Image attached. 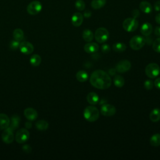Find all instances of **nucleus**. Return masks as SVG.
Here are the masks:
<instances>
[{
	"instance_id": "c9c22d12",
	"label": "nucleus",
	"mask_w": 160,
	"mask_h": 160,
	"mask_svg": "<svg viewBox=\"0 0 160 160\" xmlns=\"http://www.w3.org/2000/svg\"><path fill=\"white\" fill-rule=\"evenodd\" d=\"M22 149L24 152H25L26 153H29L30 152H31L32 148L29 144H24V145L22 146Z\"/></svg>"
},
{
	"instance_id": "393cba45",
	"label": "nucleus",
	"mask_w": 160,
	"mask_h": 160,
	"mask_svg": "<svg viewBox=\"0 0 160 160\" xmlns=\"http://www.w3.org/2000/svg\"><path fill=\"white\" fill-rule=\"evenodd\" d=\"M82 36V38L84 39V40L88 42H91V41L94 38L93 32L90 29H86L83 31Z\"/></svg>"
},
{
	"instance_id": "412c9836",
	"label": "nucleus",
	"mask_w": 160,
	"mask_h": 160,
	"mask_svg": "<svg viewBox=\"0 0 160 160\" xmlns=\"http://www.w3.org/2000/svg\"><path fill=\"white\" fill-rule=\"evenodd\" d=\"M35 126L38 131H44L48 129L49 127V123L44 119H41L36 122Z\"/></svg>"
},
{
	"instance_id": "a878e982",
	"label": "nucleus",
	"mask_w": 160,
	"mask_h": 160,
	"mask_svg": "<svg viewBox=\"0 0 160 160\" xmlns=\"http://www.w3.org/2000/svg\"><path fill=\"white\" fill-rule=\"evenodd\" d=\"M13 38L15 40H17L18 41H21L24 38V32L20 28L15 29L12 32Z\"/></svg>"
},
{
	"instance_id": "ea45409f",
	"label": "nucleus",
	"mask_w": 160,
	"mask_h": 160,
	"mask_svg": "<svg viewBox=\"0 0 160 160\" xmlns=\"http://www.w3.org/2000/svg\"><path fill=\"white\" fill-rule=\"evenodd\" d=\"M91 14H92V13H91V11H89V10H86V11H84V14H83V16H84V17L86 18H90V17L91 16Z\"/></svg>"
},
{
	"instance_id": "7ed1b4c3",
	"label": "nucleus",
	"mask_w": 160,
	"mask_h": 160,
	"mask_svg": "<svg viewBox=\"0 0 160 160\" xmlns=\"http://www.w3.org/2000/svg\"><path fill=\"white\" fill-rule=\"evenodd\" d=\"M145 73L148 78L151 79L155 78L160 73V68L156 63H150L146 66L145 68Z\"/></svg>"
},
{
	"instance_id": "b1692460",
	"label": "nucleus",
	"mask_w": 160,
	"mask_h": 160,
	"mask_svg": "<svg viewBox=\"0 0 160 160\" xmlns=\"http://www.w3.org/2000/svg\"><path fill=\"white\" fill-rule=\"evenodd\" d=\"M29 62L32 66H38L41 62V57L38 54H33L29 59Z\"/></svg>"
},
{
	"instance_id": "7c9ffc66",
	"label": "nucleus",
	"mask_w": 160,
	"mask_h": 160,
	"mask_svg": "<svg viewBox=\"0 0 160 160\" xmlns=\"http://www.w3.org/2000/svg\"><path fill=\"white\" fill-rule=\"evenodd\" d=\"M152 49L157 52H160V37L154 40L152 43Z\"/></svg>"
},
{
	"instance_id": "4be33fe9",
	"label": "nucleus",
	"mask_w": 160,
	"mask_h": 160,
	"mask_svg": "<svg viewBox=\"0 0 160 160\" xmlns=\"http://www.w3.org/2000/svg\"><path fill=\"white\" fill-rule=\"evenodd\" d=\"M149 119L152 122H158L160 120V109L155 108L149 114Z\"/></svg>"
},
{
	"instance_id": "9d476101",
	"label": "nucleus",
	"mask_w": 160,
	"mask_h": 160,
	"mask_svg": "<svg viewBox=\"0 0 160 160\" xmlns=\"http://www.w3.org/2000/svg\"><path fill=\"white\" fill-rule=\"evenodd\" d=\"M131 67V62L126 59L121 60L118 62L116 66V70L119 73H124L128 71Z\"/></svg>"
},
{
	"instance_id": "aec40b11",
	"label": "nucleus",
	"mask_w": 160,
	"mask_h": 160,
	"mask_svg": "<svg viewBox=\"0 0 160 160\" xmlns=\"http://www.w3.org/2000/svg\"><path fill=\"white\" fill-rule=\"evenodd\" d=\"M20 121L21 118L18 114H13L10 118L9 127L13 130L17 129L19 127Z\"/></svg>"
},
{
	"instance_id": "f3484780",
	"label": "nucleus",
	"mask_w": 160,
	"mask_h": 160,
	"mask_svg": "<svg viewBox=\"0 0 160 160\" xmlns=\"http://www.w3.org/2000/svg\"><path fill=\"white\" fill-rule=\"evenodd\" d=\"M152 31V26L149 22H144L141 28V32L145 36H149Z\"/></svg>"
},
{
	"instance_id": "a19ab883",
	"label": "nucleus",
	"mask_w": 160,
	"mask_h": 160,
	"mask_svg": "<svg viewBox=\"0 0 160 160\" xmlns=\"http://www.w3.org/2000/svg\"><path fill=\"white\" fill-rule=\"evenodd\" d=\"M154 34L158 37H160V26L156 27L154 29Z\"/></svg>"
},
{
	"instance_id": "2f4dec72",
	"label": "nucleus",
	"mask_w": 160,
	"mask_h": 160,
	"mask_svg": "<svg viewBox=\"0 0 160 160\" xmlns=\"http://www.w3.org/2000/svg\"><path fill=\"white\" fill-rule=\"evenodd\" d=\"M75 7L79 11H82L85 8V3L83 0H77L75 2Z\"/></svg>"
},
{
	"instance_id": "9b49d317",
	"label": "nucleus",
	"mask_w": 160,
	"mask_h": 160,
	"mask_svg": "<svg viewBox=\"0 0 160 160\" xmlns=\"http://www.w3.org/2000/svg\"><path fill=\"white\" fill-rule=\"evenodd\" d=\"M19 48L22 53L27 55L32 54L34 49L32 44L28 41H22L20 42Z\"/></svg>"
},
{
	"instance_id": "c03bdc74",
	"label": "nucleus",
	"mask_w": 160,
	"mask_h": 160,
	"mask_svg": "<svg viewBox=\"0 0 160 160\" xmlns=\"http://www.w3.org/2000/svg\"><path fill=\"white\" fill-rule=\"evenodd\" d=\"M155 20H156V22L160 24V13H158L156 16V18H155Z\"/></svg>"
},
{
	"instance_id": "c756f323",
	"label": "nucleus",
	"mask_w": 160,
	"mask_h": 160,
	"mask_svg": "<svg viewBox=\"0 0 160 160\" xmlns=\"http://www.w3.org/2000/svg\"><path fill=\"white\" fill-rule=\"evenodd\" d=\"M150 144L152 146H160V134H155L151 136L150 138Z\"/></svg>"
},
{
	"instance_id": "72a5a7b5",
	"label": "nucleus",
	"mask_w": 160,
	"mask_h": 160,
	"mask_svg": "<svg viewBox=\"0 0 160 160\" xmlns=\"http://www.w3.org/2000/svg\"><path fill=\"white\" fill-rule=\"evenodd\" d=\"M144 86L147 90H151L153 88L154 82L151 79H148L144 82Z\"/></svg>"
},
{
	"instance_id": "6e6552de",
	"label": "nucleus",
	"mask_w": 160,
	"mask_h": 160,
	"mask_svg": "<svg viewBox=\"0 0 160 160\" xmlns=\"http://www.w3.org/2000/svg\"><path fill=\"white\" fill-rule=\"evenodd\" d=\"M42 8V4L39 1H33L28 5L27 12L31 15H36L41 12Z\"/></svg>"
},
{
	"instance_id": "0eeeda50",
	"label": "nucleus",
	"mask_w": 160,
	"mask_h": 160,
	"mask_svg": "<svg viewBox=\"0 0 160 160\" xmlns=\"http://www.w3.org/2000/svg\"><path fill=\"white\" fill-rule=\"evenodd\" d=\"M29 132L26 128H21L19 129L15 135V140L19 144L26 142L29 138Z\"/></svg>"
},
{
	"instance_id": "c85d7f7f",
	"label": "nucleus",
	"mask_w": 160,
	"mask_h": 160,
	"mask_svg": "<svg viewBox=\"0 0 160 160\" xmlns=\"http://www.w3.org/2000/svg\"><path fill=\"white\" fill-rule=\"evenodd\" d=\"M112 49L116 52H121L126 49V45L122 42H116L113 44Z\"/></svg>"
},
{
	"instance_id": "79ce46f5",
	"label": "nucleus",
	"mask_w": 160,
	"mask_h": 160,
	"mask_svg": "<svg viewBox=\"0 0 160 160\" xmlns=\"http://www.w3.org/2000/svg\"><path fill=\"white\" fill-rule=\"evenodd\" d=\"M116 70L115 68H111L110 69L109 71H108V73H109V75H111V76H114L116 74Z\"/></svg>"
},
{
	"instance_id": "5701e85b",
	"label": "nucleus",
	"mask_w": 160,
	"mask_h": 160,
	"mask_svg": "<svg viewBox=\"0 0 160 160\" xmlns=\"http://www.w3.org/2000/svg\"><path fill=\"white\" fill-rule=\"evenodd\" d=\"M76 79L79 82H85L88 79V74L87 72H86L84 70H80L79 71L76 75Z\"/></svg>"
},
{
	"instance_id": "ddd939ff",
	"label": "nucleus",
	"mask_w": 160,
	"mask_h": 160,
	"mask_svg": "<svg viewBox=\"0 0 160 160\" xmlns=\"http://www.w3.org/2000/svg\"><path fill=\"white\" fill-rule=\"evenodd\" d=\"M23 114H24V116H25V118L28 121H33L36 120L38 116L37 111L32 108H26L24 110Z\"/></svg>"
},
{
	"instance_id": "1a4fd4ad",
	"label": "nucleus",
	"mask_w": 160,
	"mask_h": 160,
	"mask_svg": "<svg viewBox=\"0 0 160 160\" xmlns=\"http://www.w3.org/2000/svg\"><path fill=\"white\" fill-rule=\"evenodd\" d=\"M14 130L11 129L9 126L6 129H4L1 134V138L4 142L6 144H10L12 142L14 139V136L13 133Z\"/></svg>"
},
{
	"instance_id": "37998d69",
	"label": "nucleus",
	"mask_w": 160,
	"mask_h": 160,
	"mask_svg": "<svg viewBox=\"0 0 160 160\" xmlns=\"http://www.w3.org/2000/svg\"><path fill=\"white\" fill-rule=\"evenodd\" d=\"M31 127H32V123L30 122V121H28L25 122V128L26 129H28L31 128Z\"/></svg>"
},
{
	"instance_id": "cd10ccee",
	"label": "nucleus",
	"mask_w": 160,
	"mask_h": 160,
	"mask_svg": "<svg viewBox=\"0 0 160 160\" xmlns=\"http://www.w3.org/2000/svg\"><path fill=\"white\" fill-rule=\"evenodd\" d=\"M113 82L115 86L118 88H121L124 84V79L122 76L120 75H116L113 79Z\"/></svg>"
},
{
	"instance_id": "4468645a",
	"label": "nucleus",
	"mask_w": 160,
	"mask_h": 160,
	"mask_svg": "<svg viewBox=\"0 0 160 160\" xmlns=\"http://www.w3.org/2000/svg\"><path fill=\"white\" fill-rule=\"evenodd\" d=\"M83 22V15L80 12H75L71 17L72 24L75 27L80 26Z\"/></svg>"
},
{
	"instance_id": "f03ea898",
	"label": "nucleus",
	"mask_w": 160,
	"mask_h": 160,
	"mask_svg": "<svg viewBox=\"0 0 160 160\" xmlns=\"http://www.w3.org/2000/svg\"><path fill=\"white\" fill-rule=\"evenodd\" d=\"M83 115L84 118L89 122H94L99 117V112L98 108L93 106H89L84 110Z\"/></svg>"
},
{
	"instance_id": "423d86ee",
	"label": "nucleus",
	"mask_w": 160,
	"mask_h": 160,
	"mask_svg": "<svg viewBox=\"0 0 160 160\" xmlns=\"http://www.w3.org/2000/svg\"><path fill=\"white\" fill-rule=\"evenodd\" d=\"M122 27L126 31L133 32L138 27V21L134 18H127L123 21Z\"/></svg>"
},
{
	"instance_id": "4c0bfd02",
	"label": "nucleus",
	"mask_w": 160,
	"mask_h": 160,
	"mask_svg": "<svg viewBox=\"0 0 160 160\" xmlns=\"http://www.w3.org/2000/svg\"><path fill=\"white\" fill-rule=\"evenodd\" d=\"M132 15L133 16L134 18H137L140 15V13H139V11L138 9H134L132 11Z\"/></svg>"
},
{
	"instance_id": "20e7f679",
	"label": "nucleus",
	"mask_w": 160,
	"mask_h": 160,
	"mask_svg": "<svg viewBox=\"0 0 160 160\" xmlns=\"http://www.w3.org/2000/svg\"><path fill=\"white\" fill-rule=\"evenodd\" d=\"M145 44V38L141 36H134L129 41V46L131 48L135 51H138L142 48Z\"/></svg>"
},
{
	"instance_id": "f257e3e1",
	"label": "nucleus",
	"mask_w": 160,
	"mask_h": 160,
	"mask_svg": "<svg viewBox=\"0 0 160 160\" xmlns=\"http://www.w3.org/2000/svg\"><path fill=\"white\" fill-rule=\"evenodd\" d=\"M89 81L93 87L99 89H108L112 83V80L109 74L101 69L92 72L90 76Z\"/></svg>"
},
{
	"instance_id": "473e14b6",
	"label": "nucleus",
	"mask_w": 160,
	"mask_h": 160,
	"mask_svg": "<svg viewBox=\"0 0 160 160\" xmlns=\"http://www.w3.org/2000/svg\"><path fill=\"white\" fill-rule=\"evenodd\" d=\"M19 44H20L19 41L13 39V40L9 42V48L12 50H16L19 48Z\"/></svg>"
},
{
	"instance_id": "6ab92c4d",
	"label": "nucleus",
	"mask_w": 160,
	"mask_h": 160,
	"mask_svg": "<svg viewBox=\"0 0 160 160\" xmlns=\"http://www.w3.org/2000/svg\"><path fill=\"white\" fill-rule=\"evenodd\" d=\"M139 8L145 14H149L152 12V7L151 4L149 2L146 1H141L140 2Z\"/></svg>"
},
{
	"instance_id": "dca6fc26",
	"label": "nucleus",
	"mask_w": 160,
	"mask_h": 160,
	"mask_svg": "<svg viewBox=\"0 0 160 160\" xmlns=\"http://www.w3.org/2000/svg\"><path fill=\"white\" fill-rule=\"evenodd\" d=\"M99 46L96 42H91L86 44L84 46V50L88 53H94L98 51Z\"/></svg>"
},
{
	"instance_id": "39448f33",
	"label": "nucleus",
	"mask_w": 160,
	"mask_h": 160,
	"mask_svg": "<svg viewBox=\"0 0 160 160\" xmlns=\"http://www.w3.org/2000/svg\"><path fill=\"white\" fill-rule=\"evenodd\" d=\"M109 34L108 31L104 28H98L94 33V38L99 43L105 42L109 39Z\"/></svg>"
},
{
	"instance_id": "a211bd4d",
	"label": "nucleus",
	"mask_w": 160,
	"mask_h": 160,
	"mask_svg": "<svg viewBox=\"0 0 160 160\" xmlns=\"http://www.w3.org/2000/svg\"><path fill=\"white\" fill-rule=\"evenodd\" d=\"M86 100L91 105H95L98 103L99 98L96 92H91L88 94L86 96Z\"/></svg>"
},
{
	"instance_id": "2eb2a0df",
	"label": "nucleus",
	"mask_w": 160,
	"mask_h": 160,
	"mask_svg": "<svg viewBox=\"0 0 160 160\" xmlns=\"http://www.w3.org/2000/svg\"><path fill=\"white\" fill-rule=\"evenodd\" d=\"M10 124V118L4 113H0V130H4Z\"/></svg>"
},
{
	"instance_id": "58836bf2",
	"label": "nucleus",
	"mask_w": 160,
	"mask_h": 160,
	"mask_svg": "<svg viewBox=\"0 0 160 160\" xmlns=\"http://www.w3.org/2000/svg\"><path fill=\"white\" fill-rule=\"evenodd\" d=\"M154 8L156 11H160V1H157L154 2Z\"/></svg>"
},
{
	"instance_id": "f8f14e48",
	"label": "nucleus",
	"mask_w": 160,
	"mask_h": 160,
	"mask_svg": "<svg viewBox=\"0 0 160 160\" xmlns=\"http://www.w3.org/2000/svg\"><path fill=\"white\" fill-rule=\"evenodd\" d=\"M116 108L109 104H104L101 107V113L104 116H112L116 113Z\"/></svg>"
},
{
	"instance_id": "f704fd0d",
	"label": "nucleus",
	"mask_w": 160,
	"mask_h": 160,
	"mask_svg": "<svg viewBox=\"0 0 160 160\" xmlns=\"http://www.w3.org/2000/svg\"><path fill=\"white\" fill-rule=\"evenodd\" d=\"M101 50L104 53H106V52H108L110 51L111 50V48L109 46V44H102V46H101Z\"/></svg>"
},
{
	"instance_id": "e433bc0d",
	"label": "nucleus",
	"mask_w": 160,
	"mask_h": 160,
	"mask_svg": "<svg viewBox=\"0 0 160 160\" xmlns=\"http://www.w3.org/2000/svg\"><path fill=\"white\" fill-rule=\"evenodd\" d=\"M154 85L156 88L160 90V78H158L154 82Z\"/></svg>"
},
{
	"instance_id": "bb28decb",
	"label": "nucleus",
	"mask_w": 160,
	"mask_h": 160,
	"mask_svg": "<svg viewBox=\"0 0 160 160\" xmlns=\"http://www.w3.org/2000/svg\"><path fill=\"white\" fill-rule=\"evenodd\" d=\"M106 0H92L91 5L94 9H99L106 4Z\"/></svg>"
}]
</instances>
